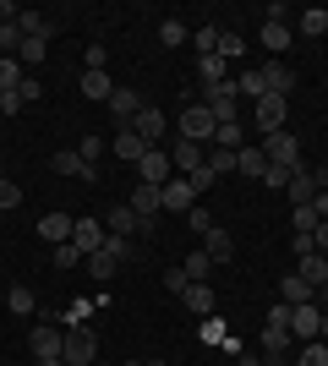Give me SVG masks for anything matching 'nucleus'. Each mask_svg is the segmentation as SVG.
<instances>
[{
  "label": "nucleus",
  "instance_id": "f257e3e1",
  "mask_svg": "<svg viewBox=\"0 0 328 366\" xmlns=\"http://www.w3.org/2000/svg\"><path fill=\"white\" fill-rule=\"evenodd\" d=\"M61 361H66V366H94V361H99V334L88 328V322H77V328H66Z\"/></svg>",
  "mask_w": 328,
  "mask_h": 366
},
{
  "label": "nucleus",
  "instance_id": "f03ea898",
  "mask_svg": "<svg viewBox=\"0 0 328 366\" xmlns=\"http://www.w3.org/2000/svg\"><path fill=\"white\" fill-rule=\"evenodd\" d=\"M175 126H181V137H187V142H203V148L214 142V132H219V121H214V109H208V104H187Z\"/></svg>",
  "mask_w": 328,
  "mask_h": 366
},
{
  "label": "nucleus",
  "instance_id": "7ed1b4c3",
  "mask_svg": "<svg viewBox=\"0 0 328 366\" xmlns=\"http://www.w3.org/2000/svg\"><path fill=\"white\" fill-rule=\"evenodd\" d=\"M263 153H268V164H284V169H307L301 164V142H296V132H274V137H263Z\"/></svg>",
  "mask_w": 328,
  "mask_h": 366
},
{
  "label": "nucleus",
  "instance_id": "20e7f679",
  "mask_svg": "<svg viewBox=\"0 0 328 366\" xmlns=\"http://www.w3.org/2000/svg\"><path fill=\"white\" fill-rule=\"evenodd\" d=\"M284 109H290V99H279V93H263V99H257L252 115H257V132H263V137L284 132Z\"/></svg>",
  "mask_w": 328,
  "mask_h": 366
},
{
  "label": "nucleus",
  "instance_id": "39448f33",
  "mask_svg": "<svg viewBox=\"0 0 328 366\" xmlns=\"http://www.w3.org/2000/svg\"><path fill=\"white\" fill-rule=\"evenodd\" d=\"M170 175H175V164H170V153H164V148H148V153L137 159V181H148V186H164Z\"/></svg>",
  "mask_w": 328,
  "mask_h": 366
},
{
  "label": "nucleus",
  "instance_id": "423d86ee",
  "mask_svg": "<svg viewBox=\"0 0 328 366\" xmlns=\"http://www.w3.org/2000/svg\"><path fill=\"white\" fill-rule=\"evenodd\" d=\"M49 169H55V175H77V181H99V164H88L77 148H61L49 159Z\"/></svg>",
  "mask_w": 328,
  "mask_h": 366
},
{
  "label": "nucleus",
  "instance_id": "0eeeda50",
  "mask_svg": "<svg viewBox=\"0 0 328 366\" xmlns=\"http://www.w3.org/2000/svg\"><path fill=\"white\" fill-rule=\"evenodd\" d=\"M323 328V306L307 301V306H290V339H317Z\"/></svg>",
  "mask_w": 328,
  "mask_h": 366
},
{
  "label": "nucleus",
  "instance_id": "6e6552de",
  "mask_svg": "<svg viewBox=\"0 0 328 366\" xmlns=\"http://www.w3.org/2000/svg\"><path fill=\"white\" fill-rule=\"evenodd\" d=\"M61 345H66V334L55 322H33V355L39 361H61Z\"/></svg>",
  "mask_w": 328,
  "mask_h": 366
},
{
  "label": "nucleus",
  "instance_id": "1a4fd4ad",
  "mask_svg": "<svg viewBox=\"0 0 328 366\" xmlns=\"http://www.w3.org/2000/svg\"><path fill=\"white\" fill-rule=\"evenodd\" d=\"M164 208H170V214H192V208H197V192H192L187 175H170V181H164Z\"/></svg>",
  "mask_w": 328,
  "mask_h": 366
},
{
  "label": "nucleus",
  "instance_id": "9d476101",
  "mask_svg": "<svg viewBox=\"0 0 328 366\" xmlns=\"http://www.w3.org/2000/svg\"><path fill=\"white\" fill-rule=\"evenodd\" d=\"M104 235H109V229L99 224V219H77V229H71V246L82 252V262H88L99 246H104Z\"/></svg>",
  "mask_w": 328,
  "mask_h": 366
},
{
  "label": "nucleus",
  "instance_id": "9b49d317",
  "mask_svg": "<svg viewBox=\"0 0 328 366\" xmlns=\"http://www.w3.org/2000/svg\"><path fill=\"white\" fill-rule=\"evenodd\" d=\"M71 229H77V219H71V214H44L33 235H39V241H49V246H66V241H71Z\"/></svg>",
  "mask_w": 328,
  "mask_h": 366
},
{
  "label": "nucleus",
  "instance_id": "f8f14e48",
  "mask_svg": "<svg viewBox=\"0 0 328 366\" xmlns=\"http://www.w3.org/2000/svg\"><path fill=\"white\" fill-rule=\"evenodd\" d=\"M170 164H175V175H192V169H203V164H208L203 142H187V137H181V142L170 148Z\"/></svg>",
  "mask_w": 328,
  "mask_h": 366
},
{
  "label": "nucleus",
  "instance_id": "ddd939ff",
  "mask_svg": "<svg viewBox=\"0 0 328 366\" xmlns=\"http://www.w3.org/2000/svg\"><path fill=\"white\" fill-rule=\"evenodd\" d=\"M104 104H109V115H115V121H121V126H131V121H137V115H142V99H137V93H131V88H115V93H109V99H104Z\"/></svg>",
  "mask_w": 328,
  "mask_h": 366
},
{
  "label": "nucleus",
  "instance_id": "4468645a",
  "mask_svg": "<svg viewBox=\"0 0 328 366\" xmlns=\"http://www.w3.org/2000/svg\"><path fill=\"white\" fill-rule=\"evenodd\" d=\"M109 153H115L121 164H137L142 153H148V142H142L137 132H131V126H121V132H115V142H109Z\"/></svg>",
  "mask_w": 328,
  "mask_h": 366
},
{
  "label": "nucleus",
  "instance_id": "2eb2a0df",
  "mask_svg": "<svg viewBox=\"0 0 328 366\" xmlns=\"http://www.w3.org/2000/svg\"><path fill=\"white\" fill-rule=\"evenodd\" d=\"M263 82H268V93H279V99H290V93H296V71H290L284 61H268V66H263Z\"/></svg>",
  "mask_w": 328,
  "mask_h": 366
},
{
  "label": "nucleus",
  "instance_id": "dca6fc26",
  "mask_svg": "<svg viewBox=\"0 0 328 366\" xmlns=\"http://www.w3.org/2000/svg\"><path fill=\"white\" fill-rule=\"evenodd\" d=\"M104 229H109V235H142V219L131 214L126 202H115V208H109V219H104Z\"/></svg>",
  "mask_w": 328,
  "mask_h": 366
},
{
  "label": "nucleus",
  "instance_id": "f3484780",
  "mask_svg": "<svg viewBox=\"0 0 328 366\" xmlns=\"http://www.w3.org/2000/svg\"><path fill=\"white\" fill-rule=\"evenodd\" d=\"M279 301L284 306H307V301H317V290L301 274H290V279H279Z\"/></svg>",
  "mask_w": 328,
  "mask_h": 366
},
{
  "label": "nucleus",
  "instance_id": "a211bd4d",
  "mask_svg": "<svg viewBox=\"0 0 328 366\" xmlns=\"http://www.w3.org/2000/svg\"><path fill=\"white\" fill-rule=\"evenodd\" d=\"M131 132H137V137L148 142V148H154V142L164 137V115H159V109H148V104H142V115H137V121H131Z\"/></svg>",
  "mask_w": 328,
  "mask_h": 366
},
{
  "label": "nucleus",
  "instance_id": "6ab92c4d",
  "mask_svg": "<svg viewBox=\"0 0 328 366\" xmlns=\"http://www.w3.org/2000/svg\"><path fill=\"white\" fill-rule=\"evenodd\" d=\"M284 192H290V202H317V192H323V186H317V175L312 169H301V175H290V186H284Z\"/></svg>",
  "mask_w": 328,
  "mask_h": 366
},
{
  "label": "nucleus",
  "instance_id": "aec40b11",
  "mask_svg": "<svg viewBox=\"0 0 328 366\" xmlns=\"http://www.w3.org/2000/svg\"><path fill=\"white\" fill-rule=\"evenodd\" d=\"M296 274L307 279L312 290H323V285H328V257H323V252H312V257H301V262H296Z\"/></svg>",
  "mask_w": 328,
  "mask_h": 366
},
{
  "label": "nucleus",
  "instance_id": "412c9836",
  "mask_svg": "<svg viewBox=\"0 0 328 366\" xmlns=\"http://www.w3.org/2000/svg\"><path fill=\"white\" fill-rule=\"evenodd\" d=\"M235 169H241V175H252V181H263V169H268V153H263V148H252V142H247V148L235 153Z\"/></svg>",
  "mask_w": 328,
  "mask_h": 366
},
{
  "label": "nucleus",
  "instance_id": "4be33fe9",
  "mask_svg": "<svg viewBox=\"0 0 328 366\" xmlns=\"http://www.w3.org/2000/svg\"><path fill=\"white\" fill-rule=\"evenodd\" d=\"M187 312H197V317H214V285H187Z\"/></svg>",
  "mask_w": 328,
  "mask_h": 366
},
{
  "label": "nucleus",
  "instance_id": "5701e85b",
  "mask_svg": "<svg viewBox=\"0 0 328 366\" xmlns=\"http://www.w3.org/2000/svg\"><path fill=\"white\" fill-rule=\"evenodd\" d=\"M296 28L307 33V39H323L328 33V6H307V11L296 16Z\"/></svg>",
  "mask_w": 328,
  "mask_h": 366
},
{
  "label": "nucleus",
  "instance_id": "b1692460",
  "mask_svg": "<svg viewBox=\"0 0 328 366\" xmlns=\"http://www.w3.org/2000/svg\"><path fill=\"white\" fill-rule=\"evenodd\" d=\"M284 350H290V328H274V322H263V355H268V361H279Z\"/></svg>",
  "mask_w": 328,
  "mask_h": 366
},
{
  "label": "nucleus",
  "instance_id": "393cba45",
  "mask_svg": "<svg viewBox=\"0 0 328 366\" xmlns=\"http://www.w3.org/2000/svg\"><path fill=\"white\" fill-rule=\"evenodd\" d=\"M263 49L268 55H284L290 49V22H263Z\"/></svg>",
  "mask_w": 328,
  "mask_h": 366
},
{
  "label": "nucleus",
  "instance_id": "a878e982",
  "mask_svg": "<svg viewBox=\"0 0 328 366\" xmlns=\"http://www.w3.org/2000/svg\"><path fill=\"white\" fill-rule=\"evenodd\" d=\"M203 252H208V262H230V257H235V241L224 235V229H208Z\"/></svg>",
  "mask_w": 328,
  "mask_h": 366
},
{
  "label": "nucleus",
  "instance_id": "bb28decb",
  "mask_svg": "<svg viewBox=\"0 0 328 366\" xmlns=\"http://www.w3.org/2000/svg\"><path fill=\"white\" fill-rule=\"evenodd\" d=\"M235 88H241V99H252V104H257V99L268 93V82H263V66H252V71H241V76H235Z\"/></svg>",
  "mask_w": 328,
  "mask_h": 366
},
{
  "label": "nucleus",
  "instance_id": "cd10ccee",
  "mask_svg": "<svg viewBox=\"0 0 328 366\" xmlns=\"http://www.w3.org/2000/svg\"><path fill=\"white\" fill-rule=\"evenodd\" d=\"M22 76H28V71H22L16 55H0V93H16V88H22Z\"/></svg>",
  "mask_w": 328,
  "mask_h": 366
},
{
  "label": "nucleus",
  "instance_id": "c85d7f7f",
  "mask_svg": "<svg viewBox=\"0 0 328 366\" xmlns=\"http://www.w3.org/2000/svg\"><path fill=\"white\" fill-rule=\"evenodd\" d=\"M214 148H230V153L247 148V132H241V121H224V126H219V132H214Z\"/></svg>",
  "mask_w": 328,
  "mask_h": 366
},
{
  "label": "nucleus",
  "instance_id": "c756f323",
  "mask_svg": "<svg viewBox=\"0 0 328 366\" xmlns=\"http://www.w3.org/2000/svg\"><path fill=\"white\" fill-rule=\"evenodd\" d=\"M109 93H115L109 71H82V99H109Z\"/></svg>",
  "mask_w": 328,
  "mask_h": 366
},
{
  "label": "nucleus",
  "instance_id": "7c9ffc66",
  "mask_svg": "<svg viewBox=\"0 0 328 366\" xmlns=\"http://www.w3.org/2000/svg\"><path fill=\"white\" fill-rule=\"evenodd\" d=\"M115 268H121V257H115L109 246H99L94 257H88V274H94V279H115Z\"/></svg>",
  "mask_w": 328,
  "mask_h": 366
},
{
  "label": "nucleus",
  "instance_id": "2f4dec72",
  "mask_svg": "<svg viewBox=\"0 0 328 366\" xmlns=\"http://www.w3.org/2000/svg\"><path fill=\"white\" fill-rule=\"evenodd\" d=\"M208 268H214V262H208V252H192V257L181 262V274H187L192 285H208Z\"/></svg>",
  "mask_w": 328,
  "mask_h": 366
},
{
  "label": "nucleus",
  "instance_id": "473e14b6",
  "mask_svg": "<svg viewBox=\"0 0 328 366\" xmlns=\"http://www.w3.org/2000/svg\"><path fill=\"white\" fill-rule=\"evenodd\" d=\"M219 33H224V28H214V22H203V28L192 33V44H197V55H219Z\"/></svg>",
  "mask_w": 328,
  "mask_h": 366
},
{
  "label": "nucleus",
  "instance_id": "72a5a7b5",
  "mask_svg": "<svg viewBox=\"0 0 328 366\" xmlns=\"http://www.w3.org/2000/svg\"><path fill=\"white\" fill-rule=\"evenodd\" d=\"M197 76H203V88L224 82V55H203V61H197Z\"/></svg>",
  "mask_w": 328,
  "mask_h": 366
},
{
  "label": "nucleus",
  "instance_id": "f704fd0d",
  "mask_svg": "<svg viewBox=\"0 0 328 366\" xmlns=\"http://www.w3.org/2000/svg\"><path fill=\"white\" fill-rule=\"evenodd\" d=\"M296 366H328V345H323V339H307L301 355H296Z\"/></svg>",
  "mask_w": 328,
  "mask_h": 366
},
{
  "label": "nucleus",
  "instance_id": "c9c22d12",
  "mask_svg": "<svg viewBox=\"0 0 328 366\" xmlns=\"http://www.w3.org/2000/svg\"><path fill=\"white\" fill-rule=\"evenodd\" d=\"M159 39H164V49H175V44H187L192 33H187V22H175V16H164V22H159Z\"/></svg>",
  "mask_w": 328,
  "mask_h": 366
},
{
  "label": "nucleus",
  "instance_id": "e433bc0d",
  "mask_svg": "<svg viewBox=\"0 0 328 366\" xmlns=\"http://www.w3.org/2000/svg\"><path fill=\"white\" fill-rule=\"evenodd\" d=\"M44 49H49V39H22V49H16V61H22V71L44 61Z\"/></svg>",
  "mask_w": 328,
  "mask_h": 366
},
{
  "label": "nucleus",
  "instance_id": "4c0bfd02",
  "mask_svg": "<svg viewBox=\"0 0 328 366\" xmlns=\"http://www.w3.org/2000/svg\"><path fill=\"white\" fill-rule=\"evenodd\" d=\"M6 306H11L16 317H33V290H28V285H11V295H6Z\"/></svg>",
  "mask_w": 328,
  "mask_h": 366
},
{
  "label": "nucleus",
  "instance_id": "58836bf2",
  "mask_svg": "<svg viewBox=\"0 0 328 366\" xmlns=\"http://www.w3.org/2000/svg\"><path fill=\"white\" fill-rule=\"evenodd\" d=\"M88 317H94V301H88V295H77V301H71V306H66V328H77V322H88Z\"/></svg>",
  "mask_w": 328,
  "mask_h": 366
},
{
  "label": "nucleus",
  "instance_id": "ea45409f",
  "mask_svg": "<svg viewBox=\"0 0 328 366\" xmlns=\"http://www.w3.org/2000/svg\"><path fill=\"white\" fill-rule=\"evenodd\" d=\"M208 169H214V175H230V169H235V153H230V148H214V142H208Z\"/></svg>",
  "mask_w": 328,
  "mask_h": 366
},
{
  "label": "nucleus",
  "instance_id": "a19ab883",
  "mask_svg": "<svg viewBox=\"0 0 328 366\" xmlns=\"http://www.w3.org/2000/svg\"><path fill=\"white\" fill-rule=\"evenodd\" d=\"M219 55H224V61H241V55H247V39H241V33H219Z\"/></svg>",
  "mask_w": 328,
  "mask_h": 366
},
{
  "label": "nucleus",
  "instance_id": "79ce46f5",
  "mask_svg": "<svg viewBox=\"0 0 328 366\" xmlns=\"http://www.w3.org/2000/svg\"><path fill=\"white\" fill-rule=\"evenodd\" d=\"M16 99H22V104H39V99H44V88H39V76H22V88H16Z\"/></svg>",
  "mask_w": 328,
  "mask_h": 366
},
{
  "label": "nucleus",
  "instance_id": "37998d69",
  "mask_svg": "<svg viewBox=\"0 0 328 366\" xmlns=\"http://www.w3.org/2000/svg\"><path fill=\"white\" fill-rule=\"evenodd\" d=\"M16 202H22V186H11V181H0V214H11Z\"/></svg>",
  "mask_w": 328,
  "mask_h": 366
},
{
  "label": "nucleus",
  "instance_id": "c03bdc74",
  "mask_svg": "<svg viewBox=\"0 0 328 366\" xmlns=\"http://www.w3.org/2000/svg\"><path fill=\"white\" fill-rule=\"evenodd\" d=\"M187 181H192V192H214V181H219V175H214V169H192V175H187Z\"/></svg>",
  "mask_w": 328,
  "mask_h": 366
},
{
  "label": "nucleus",
  "instance_id": "a18cd8bd",
  "mask_svg": "<svg viewBox=\"0 0 328 366\" xmlns=\"http://www.w3.org/2000/svg\"><path fill=\"white\" fill-rule=\"evenodd\" d=\"M77 262H82V252H77L71 241H66V246H55V268H77Z\"/></svg>",
  "mask_w": 328,
  "mask_h": 366
},
{
  "label": "nucleus",
  "instance_id": "49530a36",
  "mask_svg": "<svg viewBox=\"0 0 328 366\" xmlns=\"http://www.w3.org/2000/svg\"><path fill=\"white\" fill-rule=\"evenodd\" d=\"M290 175H296V169H284V164H268V169H263V181H268V186H279V192L290 186Z\"/></svg>",
  "mask_w": 328,
  "mask_h": 366
},
{
  "label": "nucleus",
  "instance_id": "de8ad7c7",
  "mask_svg": "<svg viewBox=\"0 0 328 366\" xmlns=\"http://www.w3.org/2000/svg\"><path fill=\"white\" fill-rule=\"evenodd\" d=\"M77 153L88 159V164H99V153H104V142H99V137H82V142H77Z\"/></svg>",
  "mask_w": 328,
  "mask_h": 366
},
{
  "label": "nucleus",
  "instance_id": "09e8293b",
  "mask_svg": "<svg viewBox=\"0 0 328 366\" xmlns=\"http://www.w3.org/2000/svg\"><path fill=\"white\" fill-rule=\"evenodd\" d=\"M268 322H274V328H290V306L274 301V306H268Z\"/></svg>",
  "mask_w": 328,
  "mask_h": 366
},
{
  "label": "nucleus",
  "instance_id": "8fccbe9b",
  "mask_svg": "<svg viewBox=\"0 0 328 366\" xmlns=\"http://www.w3.org/2000/svg\"><path fill=\"white\" fill-rule=\"evenodd\" d=\"M82 61H88V71H104L109 55H104V44H88V55H82Z\"/></svg>",
  "mask_w": 328,
  "mask_h": 366
},
{
  "label": "nucleus",
  "instance_id": "3c124183",
  "mask_svg": "<svg viewBox=\"0 0 328 366\" xmlns=\"http://www.w3.org/2000/svg\"><path fill=\"white\" fill-rule=\"evenodd\" d=\"M187 224L197 229V235H208V229H214V224H208V208H192V214H187Z\"/></svg>",
  "mask_w": 328,
  "mask_h": 366
},
{
  "label": "nucleus",
  "instance_id": "603ef678",
  "mask_svg": "<svg viewBox=\"0 0 328 366\" xmlns=\"http://www.w3.org/2000/svg\"><path fill=\"white\" fill-rule=\"evenodd\" d=\"M187 285H192V279L181 274V268H175V274H164V290H175V295H187Z\"/></svg>",
  "mask_w": 328,
  "mask_h": 366
},
{
  "label": "nucleus",
  "instance_id": "864d4df0",
  "mask_svg": "<svg viewBox=\"0 0 328 366\" xmlns=\"http://www.w3.org/2000/svg\"><path fill=\"white\" fill-rule=\"evenodd\" d=\"M312 246H317V252H323V257H328V219H323V224L312 229Z\"/></svg>",
  "mask_w": 328,
  "mask_h": 366
},
{
  "label": "nucleus",
  "instance_id": "5fc2aeb1",
  "mask_svg": "<svg viewBox=\"0 0 328 366\" xmlns=\"http://www.w3.org/2000/svg\"><path fill=\"white\" fill-rule=\"evenodd\" d=\"M16 109H22V99H16V93H0V115H16Z\"/></svg>",
  "mask_w": 328,
  "mask_h": 366
},
{
  "label": "nucleus",
  "instance_id": "6e6d98bb",
  "mask_svg": "<svg viewBox=\"0 0 328 366\" xmlns=\"http://www.w3.org/2000/svg\"><path fill=\"white\" fill-rule=\"evenodd\" d=\"M126 366H164V361H126Z\"/></svg>",
  "mask_w": 328,
  "mask_h": 366
},
{
  "label": "nucleus",
  "instance_id": "4d7b16f0",
  "mask_svg": "<svg viewBox=\"0 0 328 366\" xmlns=\"http://www.w3.org/2000/svg\"><path fill=\"white\" fill-rule=\"evenodd\" d=\"M39 366H66V361H39Z\"/></svg>",
  "mask_w": 328,
  "mask_h": 366
},
{
  "label": "nucleus",
  "instance_id": "13d9d810",
  "mask_svg": "<svg viewBox=\"0 0 328 366\" xmlns=\"http://www.w3.org/2000/svg\"><path fill=\"white\" fill-rule=\"evenodd\" d=\"M317 306H323V312H328V295H323V301H317Z\"/></svg>",
  "mask_w": 328,
  "mask_h": 366
},
{
  "label": "nucleus",
  "instance_id": "bf43d9fd",
  "mask_svg": "<svg viewBox=\"0 0 328 366\" xmlns=\"http://www.w3.org/2000/svg\"><path fill=\"white\" fill-rule=\"evenodd\" d=\"M0 181H6V175H0Z\"/></svg>",
  "mask_w": 328,
  "mask_h": 366
},
{
  "label": "nucleus",
  "instance_id": "052dcab7",
  "mask_svg": "<svg viewBox=\"0 0 328 366\" xmlns=\"http://www.w3.org/2000/svg\"><path fill=\"white\" fill-rule=\"evenodd\" d=\"M290 366H296V361H290Z\"/></svg>",
  "mask_w": 328,
  "mask_h": 366
}]
</instances>
